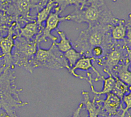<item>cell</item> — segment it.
<instances>
[{
  "label": "cell",
  "mask_w": 131,
  "mask_h": 117,
  "mask_svg": "<svg viewBox=\"0 0 131 117\" xmlns=\"http://www.w3.org/2000/svg\"><path fill=\"white\" fill-rule=\"evenodd\" d=\"M64 17L65 21L86 23L88 27L100 25H114L119 19L113 16L104 0H89L82 9L75 8Z\"/></svg>",
  "instance_id": "1"
},
{
  "label": "cell",
  "mask_w": 131,
  "mask_h": 117,
  "mask_svg": "<svg viewBox=\"0 0 131 117\" xmlns=\"http://www.w3.org/2000/svg\"><path fill=\"white\" fill-rule=\"evenodd\" d=\"M15 79L14 68L10 67H7L0 74V110L4 111L10 117H18L15 109L29 104L20 99L19 95L23 90L16 86Z\"/></svg>",
  "instance_id": "2"
},
{
  "label": "cell",
  "mask_w": 131,
  "mask_h": 117,
  "mask_svg": "<svg viewBox=\"0 0 131 117\" xmlns=\"http://www.w3.org/2000/svg\"><path fill=\"white\" fill-rule=\"evenodd\" d=\"M113 25H100L88 27L80 31L74 43V48L83 55L91 56L92 49L97 46L103 47L106 52L114 46L110 36V30Z\"/></svg>",
  "instance_id": "3"
},
{
  "label": "cell",
  "mask_w": 131,
  "mask_h": 117,
  "mask_svg": "<svg viewBox=\"0 0 131 117\" xmlns=\"http://www.w3.org/2000/svg\"><path fill=\"white\" fill-rule=\"evenodd\" d=\"M34 69L44 67L50 69L58 70L63 68L69 72L71 70L64 54L56 46L54 42L48 49H43L38 44L37 50L33 61Z\"/></svg>",
  "instance_id": "4"
},
{
  "label": "cell",
  "mask_w": 131,
  "mask_h": 117,
  "mask_svg": "<svg viewBox=\"0 0 131 117\" xmlns=\"http://www.w3.org/2000/svg\"><path fill=\"white\" fill-rule=\"evenodd\" d=\"M14 42L12 52L13 64L32 73L34 70L33 61L40 43L36 40H29L20 36L16 38Z\"/></svg>",
  "instance_id": "5"
},
{
  "label": "cell",
  "mask_w": 131,
  "mask_h": 117,
  "mask_svg": "<svg viewBox=\"0 0 131 117\" xmlns=\"http://www.w3.org/2000/svg\"><path fill=\"white\" fill-rule=\"evenodd\" d=\"M48 0H11L5 11L20 24L35 21L31 12L35 9L38 12L47 4Z\"/></svg>",
  "instance_id": "6"
},
{
  "label": "cell",
  "mask_w": 131,
  "mask_h": 117,
  "mask_svg": "<svg viewBox=\"0 0 131 117\" xmlns=\"http://www.w3.org/2000/svg\"><path fill=\"white\" fill-rule=\"evenodd\" d=\"M60 14L58 7L57 6L54 7V11L51 12L45 21V26L43 27L40 32L36 37V39L38 43L47 42L48 38L52 42L57 40V37L52 34L51 32L52 31L57 29L59 24L65 21L64 16H60Z\"/></svg>",
  "instance_id": "7"
},
{
  "label": "cell",
  "mask_w": 131,
  "mask_h": 117,
  "mask_svg": "<svg viewBox=\"0 0 131 117\" xmlns=\"http://www.w3.org/2000/svg\"><path fill=\"white\" fill-rule=\"evenodd\" d=\"M125 48L118 46L117 47L112 49L111 51L107 52L102 57L103 60L99 59L98 64L103 66V71L107 74H113V71L120 63L124 60V56Z\"/></svg>",
  "instance_id": "8"
},
{
  "label": "cell",
  "mask_w": 131,
  "mask_h": 117,
  "mask_svg": "<svg viewBox=\"0 0 131 117\" xmlns=\"http://www.w3.org/2000/svg\"><path fill=\"white\" fill-rule=\"evenodd\" d=\"M95 60V59L93 56H82L78 61L76 62L75 65L69 71V73L76 78H78L81 80H87V77L79 75L75 72L76 70H81L83 71H88L89 69H92L97 75V77L94 80L95 82H97V80L101 76L98 70L93 66V62Z\"/></svg>",
  "instance_id": "9"
},
{
  "label": "cell",
  "mask_w": 131,
  "mask_h": 117,
  "mask_svg": "<svg viewBox=\"0 0 131 117\" xmlns=\"http://www.w3.org/2000/svg\"><path fill=\"white\" fill-rule=\"evenodd\" d=\"M96 101L98 103H102L101 111H104L108 117H112L117 114L119 109H122L121 100L112 92L106 94L104 100Z\"/></svg>",
  "instance_id": "10"
},
{
  "label": "cell",
  "mask_w": 131,
  "mask_h": 117,
  "mask_svg": "<svg viewBox=\"0 0 131 117\" xmlns=\"http://www.w3.org/2000/svg\"><path fill=\"white\" fill-rule=\"evenodd\" d=\"M107 74L108 75L107 77L105 78L103 76L101 75L100 77L97 80V82L100 80H102L103 82V88L102 90L98 91L95 89L94 85L93 84V79L91 73L89 72H86V77L88 78L86 81L90 84L91 90L92 93L95 94L96 95H99L104 94H106L112 91L116 82V78L113 74H112L109 73Z\"/></svg>",
  "instance_id": "11"
},
{
  "label": "cell",
  "mask_w": 131,
  "mask_h": 117,
  "mask_svg": "<svg viewBox=\"0 0 131 117\" xmlns=\"http://www.w3.org/2000/svg\"><path fill=\"white\" fill-rule=\"evenodd\" d=\"M43 27L39 26L36 20L27 22L23 27H18V36L29 40H36V37Z\"/></svg>",
  "instance_id": "12"
},
{
  "label": "cell",
  "mask_w": 131,
  "mask_h": 117,
  "mask_svg": "<svg viewBox=\"0 0 131 117\" xmlns=\"http://www.w3.org/2000/svg\"><path fill=\"white\" fill-rule=\"evenodd\" d=\"M81 95L83 98L81 103L85 106V109L88 112V117H98L101 111V106L96 101V97L91 101L90 100L89 93L88 91H82Z\"/></svg>",
  "instance_id": "13"
},
{
  "label": "cell",
  "mask_w": 131,
  "mask_h": 117,
  "mask_svg": "<svg viewBox=\"0 0 131 117\" xmlns=\"http://www.w3.org/2000/svg\"><path fill=\"white\" fill-rule=\"evenodd\" d=\"M129 65V61L127 57L125 60H124V62H122L113 70L116 72L117 77L128 86L131 85V71L128 69Z\"/></svg>",
  "instance_id": "14"
},
{
  "label": "cell",
  "mask_w": 131,
  "mask_h": 117,
  "mask_svg": "<svg viewBox=\"0 0 131 117\" xmlns=\"http://www.w3.org/2000/svg\"><path fill=\"white\" fill-rule=\"evenodd\" d=\"M126 30L127 27L125 20L119 18L118 22L112 26L111 29V37L114 41H124L125 38Z\"/></svg>",
  "instance_id": "15"
},
{
  "label": "cell",
  "mask_w": 131,
  "mask_h": 117,
  "mask_svg": "<svg viewBox=\"0 0 131 117\" xmlns=\"http://www.w3.org/2000/svg\"><path fill=\"white\" fill-rule=\"evenodd\" d=\"M57 6L54 0H48L46 5L39 11L37 12L35 18L36 22L39 26H42V24L46 21L52 10Z\"/></svg>",
  "instance_id": "16"
},
{
  "label": "cell",
  "mask_w": 131,
  "mask_h": 117,
  "mask_svg": "<svg viewBox=\"0 0 131 117\" xmlns=\"http://www.w3.org/2000/svg\"><path fill=\"white\" fill-rule=\"evenodd\" d=\"M56 31L60 39L58 42H57L56 41L54 42L58 50L64 53L69 49L73 48L72 44L70 40L67 37L66 34L63 30L57 29H56Z\"/></svg>",
  "instance_id": "17"
},
{
  "label": "cell",
  "mask_w": 131,
  "mask_h": 117,
  "mask_svg": "<svg viewBox=\"0 0 131 117\" xmlns=\"http://www.w3.org/2000/svg\"><path fill=\"white\" fill-rule=\"evenodd\" d=\"M89 0H54L61 13L67 6L74 5L75 8L82 9Z\"/></svg>",
  "instance_id": "18"
},
{
  "label": "cell",
  "mask_w": 131,
  "mask_h": 117,
  "mask_svg": "<svg viewBox=\"0 0 131 117\" xmlns=\"http://www.w3.org/2000/svg\"><path fill=\"white\" fill-rule=\"evenodd\" d=\"M114 76L116 78V82L111 92L117 96L122 101L125 94L129 91V86L119 80L115 75Z\"/></svg>",
  "instance_id": "19"
},
{
  "label": "cell",
  "mask_w": 131,
  "mask_h": 117,
  "mask_svg": "<svg viewBox=\"0 0 131 117\" xmlns=\"http://www.w3.org/2000/svg\"><path fill=\"white\" fill-rule=\"evenodd\" d=\"M63 54L71 69L74 67L78 60L83 56L80 52L78 51L74 48L69 49L64 52Z\"/></svg>",
  "instance_id": "20"
},
{
  "label": "cell",
  "mask_w": 131,
  "mask_h": 117,
  "mask_svg": "<svg viewBox=\"0 0 131 117\" xmlns=\"http://www.w3.org/2000/svg\"><path fill=\"white\" fill-rule=\"evenodd\" d=\"M15 20L5 11L0 10V27H9Z\"/></svg>",
  "instance_id": "21"
},
{
  "label": "cell",
  "mask_w": 131,
  "mask_h": 117,
  "mask_svg": "<svg viewBox=\"0 0 131 117\" xmlns=\"http://www.w3.org/2000/svg\"><path fill=\"white\" fill-rule=\"evenodd\" d=\"M129 90L130 92L124 95L122 98V101L125 104V107L124 108H122V112L120 115V117H124L126 112H128V110L131 109V86L129 87Z\"/></svg>",
  "instance_id": "22"
},
{
  "label": "cell",
  "mask_w": 131,
  "mask_h": 117,
  "mask_svg": "<svg viewBox=\"0 0 131 117\" xmlns=\"http://www.w3.org/2000/svg\"><path fill=\"white\" fill-rule=\"evenodd\" d=\"M106 50L101 46H97L94 47L91 51V56L94 57L95 60L96 58H100L103 57L106 53Z\"/></svg>",
  "instance_id": "23"
},
{
  "label": "cell",
  "mask_w": 131,
  "mask_h": 117,
  "mask_svg": "<svg viewBox=\"0 0 131 117\" xmlns=\"http://www.w3.org/2000/svg\"><path fill=\"white\" fill-rule=\"evenodd\" d=\"M126 33L124 40V45L126 48H131V25L126 23Z\"/></svg>",
  "instance_id": "24"
},
{
  "label": "cell",
  "mask_w": 131,
  "mask_h": 117,
  "mask_svg": "<svg viewBox=\"0 0 131 117\" xmlns=\"http://www.w3.org/2000/svg\"><path fill=\"white\" fill-rule=\"evenodd\" d=\"M83 106V104L81 102L80 103L78 107L77 108V109L74 112L72 116H70V117H79L80 111H81V110Z\"/></svg>",
  "instance_id": "25"
},
{
  "label": "cell",
  "mask_w": 131,
  "mask_h": 117,
  "mask_svg": "<svg viewBox=\"0 0 131 117\" xmlns=\"http://www.w3.org/2000/svg\"><path fill=\"white\" fill-rule=\"evenodd\" d=\"M127 51L128 55V59H129V63H130V64H131V53H130V52L129 51H128V50H127Z\"/></svg>",
  "instance_id": "26"
},
{
  "label": "cell",
  "mask_w": 131,
  "mask_h": 117,
  "mask_svg": "<svg viewBox=\"0 0 131 117\" xmlns=\"http://www.w3.org/2000/svg\"><path fill=\"white\" fill-rule=\"evenodd\" d=\"M127 24L131 25V16H129V19L128 22H127Z\"/></svg>",
  "instance_id": "27"
},
{
  "label": "cell",
  "mask_w": 131,
  "mask_h": 117,
  "mask_svg": "<svg viewBox=\"0 0 131 117\" xmlns=\"http://www.w3.org/2000/svg\"><path fill=\"white\" fill-rule=\"evenodd\" d=\"M1 59V56H0V59Z\"/></svg>",
  "instance_id": "28"
},
{
  "label": "cell",
  "mask_w": 131,
  "mask_h": 117,
  "mask_svg": "<svg viewBox=\"0 0 131 117\" xmlns=\"http://www.w3.org/2000/svg\"><path fill=\"white\" fill-rule=\"evenodd\" d=\"M129 50H130V51H131V50H130V49H129Z\"/></svg>",
  "instance_id": "29"
},
{
  "label": "cell",
  "mask_w": 131,
  "mask_h": 117,
  "mask_svg": "<svg viewBox=\"0 0 131 117\" xmlns=\"http://www.w3.org/2000/svg\"><path fill=\"white\" fill-rule=\"evenodd\" d=\"M112 1H114V0H112Z\"/></svg>",
  "instance_id": "30"
},
{
  "label": "cell",
  "mask_w": 131,
  "mask_h": 117,
  "mask_svg": "<svg viewBox=\"0 0 131 117\" xmlns=\"http://www.w3.org/2000/svg\"><path fill=\"white\" fill-rule=\"evenodd\" d=\"M69 117H70V116H69Z\"/></svg>",
  "instance_id": "31"
}]
</instances>
